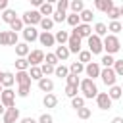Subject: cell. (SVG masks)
Here are the masks:
<instances>
[{"label": "cell", "instance_id": "obj_1", "mask_svg": "<svg viewBox=\"0 0 123 123\" xmlns=\"http://www.w3.org/2000/svg\"><path fill=\"white\" fill-rule=\"evenodd\" d=\"M79 90L83 92V98H85V100H86V98H96V96H98V86H96V83H94L92 79H88V77L81 81Z\"/></svg>", "mask_w": 123, "mask_h": 123}, {"label": "cell", "instance_id": "obj_2", "mask_svg": "<svg viewBox=\"0 0 123 123\" xmlns=\"http://www.w3.org/2000/svg\"><path fill=\"white\" fill-rule=\"evenodd\" d=\"M104 50H106V54H110V56L117 54V52L121 50L119 38H117L115 35H110V33H108V37H104Z\"/></svg>", "mask_w": 123, "mask_h": 123}, {"label": "cell", "instance_id": "obj_3", "mask_svg": "<svg viewBox=\"0 0 123 123\" xmlns=\"http://www.w3.org/2000/svg\"><path fill=\"white\" fill-rule=\"evenodd\" d=\"M21 19H23L25 27H35V25H40L42 15H40V12H38V10H27V12L21 15Z\"/></svg>", "mask_w": 123, "mask_h": 123}, {"label": "cell", "instance_id": "obj_4", "mask_svg": "<svg viewBox=\"0 0 123 123\" xmlns=\"http://www.w3.org/2000/svg\"><path fill=\"white\" fill-rule=\"evenodd\" d=\"M88 52H90L92 56L102 54V52H104V38H100V37H96V35L92 33V37L88 38Z\"/></svg>", "mask_w": 123, "mask_h": 123}, {"label": "cell", "instance_id": "obj_5", "mask_svg": "<svg viewBox=\"0 0 123 123\" xmlns=\"http://www.w3.org/2000/svg\"><path fill=\"white\" fill-rule=\"evenodd\" d=\"M44 58H46V54L40 48H37V50H31V54L27 56V62H29L31 67H40L44 63Z\"/></svg>", "mask_w": 123, "mask_h": 123}, {"label": "cell", "instance_id": "obj_6", "mask_svg": "<svg viewBox=\"0 0 123 123\" xmlns=\"http://www.w3.org/2000/svg\"><path fill=\"white\" fill-rule=\"evenodd\" d=\"M81 44H83V38L71 29V33H69V40H67V48H69V52H71V54H79V52H81Z\"/></svg>", "mask_w": 123, "mask_h": 123}, {"label": "cell", "instance_id": "obj_7", "mask_svg": "<svg viewBox=\"0 0 123 123\" xmlns=\"http://www.w3.org/2000/svg\"><path fill=\"white\" fill-rule=\"evenodd\" d=\"M100 79L106 86H113L115 81H117V75L113 71V67H102V73H100Z\"/></svg>", "mask_w": 123, "mask_h": 123}, {"label": "cell", "instance_id": "obj_8", "mask_svg": "<svg viewBox=\"0 0 123 123\" xmlns=\"http://www.w3.org/2000/svg\"><path fill=\"white\" fill-rule=\"evenodd\" d=\"M15 90L13 88H4V92H2V96H0V102L6 106V108H13L15 106Z\"/></svg>", "mask_w": 123, "mask_h": 123}, {"label": "cell", "instance_id": "obj_9", "mask_svg": "<svg viewBox=\"0 0 123 123\" xmlns=\"http://www.w3.org/2000/svg\"><path fill=\"white\" fill-rule=\"evenodd\" d=\"M85 73H86V77L88 79H96V77H100V73H102V65L98 63V62H90V63H86L85 65Z\"/></svg>", "mask_w": 123, "mask_h": 123}, {"label": "cell", "instance_id": "obj_10", "mask_svg": "<svg viewBox=\"0 0 123 123\" xmlns=\"http://www.w3.org/2000/svg\"><path fill=\"white\" fill-rule=\"evenodd\" d=\"M111 98H110V94L108 92H98V96H96V106L100 108V110H111Z\"/></svg>", "mask_w": 123, "mask_h": 123}, {"label": "cell", "instance_id": "obj_11", "mask_svg": "<svg viewBox=\"0 0 123 123\" xmlns=\"http://www.w3.org/2000/svg\"><path fill=\"white\" fill-rule=\"evenodd\" d=\"M19 121V108H6V113L2 115V123H17Z\"/></svg>", "mask_w": 123, "mask_h": 123}, {"label": "cell", "instance_id": "obj_12", "mask_svg": "<svg viewBox=\"0 0 123 123\" xmlns=\"http://www.w3.org/2000/svg\"><path fill=\"white\" fill-rule=\"evenodd\" d=\"M73 31H75V33H77V35H79L81 38H86V40H88V38L92 37V31H94V29H92V25L81 23V25H79V27H75Z\"/></svg>", "mask_w": 123, "mask_h": 123}, {"label": "cell", "instance_id": "obj_13", "mask_svg": "<svg viewBox=\"0 0 123 123\" xmlns=\"http://www.w3.org/2000/svg\"><path fill=\"white\" fill-rule=\"evenodd\" d=\"M38 37H40V33L37 31V27H25V29H23V38H25L27 44L38 40Z\"/></svg>", "mask_w": 123, "mask_h": 123}, {"label": "cell", "instance_id": "obj_14", "mask_svg": "<svg viewBox=\"0 0 123 123\" xmlns=\"http://www.w3.org/2000/svg\"><path fill=\"white\" fill-rule=\"evenodd\" d=\"M31 75H29V71H15V83L19 85V86H31Z\"/></svg>", "mask_w": 123, "mask_h": 123}, {"label": "cell", "instance_id": "obj_15", "mask_svg": "<svg viewBox=\"0 0 123 123\" xmlns=\"http://www.w3.org/2000/svg\"><path fill=\"white\" fill-rule=\"evenodd\" d=\"M38 42H40L42 46H46V48H48V46H54V44H56V37H54L52 33H42V31H40Z\"/></svg>", "mask_w": 123, "mask_h": 123}, {"label": "cell", "instance_id": "obj_16", "mask_svg": "<svg viewBox=\"0 0 123 123\" xmlns=\"http://www.w3.org/2000/svg\"><path fill=\"white\" fill-rule=\"evenodd\" d=\"M38 88H40L42 92H46V94H50V92L54 90V81H52L50 77H42V79L38 81Z\"/></svg>", "mask_w": 123, "mask_h": 123}, {"label": "cell", "instance_id": "obj_17", "mask_svg": "<svg viewBox=\"0 0 123 123\" xmlns=\"http://www.w3.org/2000/svg\"><path fill=\"white\" fill-rule=\"evenodd\" d=\"M94 8L100 10V12H104V13H108L113 8V2L111 0H94Z\"/></svg>", "mask_w": 123, "mask_h": 123}, {"label": "cell", "instance_id": "obj_18", "mask_svg": "<svg viewBox=\"0 0 123 123\" xmlns=\"http://www.w3.org/2000/svg\"><path fill=\"white\" fill-rule=\"evenodd\" d=\"M0 17H2V21H4V23H8V25H12V23H13L15 19H17V13H15V10H12V8H8L6 12H2V15H0Z\"/></svg>", "mask_w": 123, "mask_h": 123}, {"label": "cell", "instance_id": "obj_19", "mask_svg": "<svg viewBox=\"0 0 123 123\" xmlns=\"http://www.w3.org/2000/svg\"><path fill=\"white\" fill-rule=\"evenodd\" d=\"M15 54H17V58H27V56L31 54L29 44H27V42H19V44L15 46Z\"/></svg>", "mask_w": 123, "mask_h": 123}, {"label": "cell", "instance_id": "obj_20", "mask_svg": "<svg viewBox=\"0 0 123 123\" xmlns=\"http://www.w3.org/2000/svg\"><path fill=\"white\" fill-rule=\"evenodd\" d=\"M54 54L58 56V60H60V62H65V60L71 56V52H69V48H67V46H56Z\"/></svg>", "mask_w": 123, "mask_h": 123}, {"label": "cell", "instance_id": "obj_21", "mask_svg": "<svg viewBox=\"0 0 123 123\" xmlns=\"http://www.w3.org/2000/svg\"><path fill=\"white\" fill-rule=\"evenodd\" d=\"M42 104H44V108H56V106H58V96H56L54 92H50V94H44V98H42Z\"/></svg>", "mask_w": 123, "mask_h": 123}, {"label": "cell", "instance_id": "obj_22", "mask_svg": "<svg viewBox=\"0 0 123 123\" xmlns=\"http://www.w3.org/2000/svg\"><path fill=\"white\" fill-rule=\"evenodd\" d=\"M38 12H40L42 17H50V15H54V6H52V2H44V4L38 8Z\"/></svg>", "mask_w": 123, "mask_h": 123}, {"label": "cell", "instance_id": "obj_23", "mask_svg": "<svg viewBox=\"0 0 123 123\" xmlns=\"http://www.w3.org/2000/svg\"><path fill=\"white\" fill-rule=\"evenodd\" d=\"M56 42L60 46H67V40H69V33L67 31H56Z\"/></svg>", "mask_w": 123, "mask_h": 123}, {"label": "cell", "instance_id": "obj_24", "mask_svg": "<svg viewBox=\"0 0 123 123\" xmlns=\"http://www.w3.org/2000/svg\"><path fill=\"white\" fill-rule=\"evenodd\" d=\"M15 83V75L10 73V71H4V79H2V86L4 88H12Z\"/></svg>", "mask_w": 123, "mask_h": 123}, {"label": "cell", "instance_id": "obj_25", "mask_svg": "<svg viewBox=\"0 0 123 123\" xmlns=\"http://www.w3.org/2000/svg\"><path fill=\"white\" fill-rule=\"evenodd\" d=\"M69 10H71V13H81L85 10V2L83 0H71L69 2Z\"/></svg>", "mask_w": 123, "mask_h": 123}, {"label": "cell", "instance_id": "obj_26", "mask_svg": "<svg viewBox=\"0 0 123 123\" xmlns=\"http://www.w3.org/2000/svg\"><path fill=\"white\" fill-rule=\"evenodd\" d=\"M40 29H42V33H52V29H54V19H52V17H42Z\"/></svg>", "mask_w": 123, "mask_h": 123}, {"label": "cell", "instance_id": "obj_27", "mask_svg": "<svg viewBox=\"0 0 123 123\" xmlns=\"http://www.w3.org/2000/svg\"><path fill=\"white\" fill-rule=\"evenodd\" d=\"M108 94H110V98H111V100H119V98L123 96V88H121L119 85H113V86H110Z\"/></svg>", "mask_w": 123, "mask_h": 123}, {"label": "cell", "instance_id": "obj_28", "mask_svg": "<svg viewBox=\"0 0 123 123\" xmlns=\"http://www.w3.org/2000/svg\"><path fill=\"white\" fill-rule=\"evenodd\" d=\"M108 31H110V35H115V37H117V33L123 31V23H121V21H110Z\"/></svg>", "mask_w": 123, "mask_h": 123}, {"label": "cell", "instance_id": "obj_29", "mask_svg": "<svg viewBox=\"0 0 123 123\" xmlns=\"http://www.w3.org/2000/svg\"><path fill=\"white\" fill-rule=\"evenodd\" d=\"M54 75H56V77H62V79H67V75H69V67H67V65H63V63L56 65Z\"/></svg>", "mask_w": 123, "mask_h": 123}, {"label": "cell", "instance_id": "obj_30", "mask_svg": "<svg viewBox=\"0 0 123 123\" xmlns=\"http://www.w3.org/2000/svg\"><path fill=\"white\" fill-rule=\"evenodd\" d=\"M79 17H81V23H86V25H90V21H92V17H94V13H92V10H83L81 13H79Z\"/></svg>", "mask_w": 123, "mask_h": 123}, {"label": "cell", "instance_id": "obj_31", "mask_svg": "<svg viewBox=\"0 0 123 123\" xmlns=\"http://www.w3.org/2000/svg\"><path fill=\"white\" fill-rule=\"evenodd\" d=\"M94 35L100 37V38L102 37H108V25L106 23H96L94 25Z\"/></svg>", "mask_w": 123, "mask_h": 123}, {"label": "cell", "instance_id": "obj_32", "mask_svg": "<svg viewBox=\"0 0 123 123\" xmlns=\"http://www.w3.org/2000/svg\"><path fill=\"white\" fill-rule=\"evenodd\" d=\"M15 69H17V71H29L31 65H29L27 58H17V60H15Z\"/></svg>", "mask_w": 123, "mask_h": 123}, {"label": "cell", "instance_id": "obj_33", "mask_svg": "<svg viewBox=\"0 0 123 123\" xmlns=\"http://www.w3.org/2000/svg\"><path fill=\"white\" fill-rule=\"evenodd\" d=\"M77 62H81L83 65H86V63H90V62H92V54H90L88 50H81V52H79V60H77Z\"/></svg>", "mask_w": 123, "mask_h": 123}, {"label": "cell", "instance_id": "obj_34", "mask_svg": "<svg viewBox=\"0 0 123 123\" xmlns=\"http://www.w3.org/2000/svg\"><path fill=\"white\" fill-rule=\"evenodd\" d=\"M44 63H48V65H52V67H56V65H60V60H58V56H56L54 52H46V58H44Z\"/></svg>", "mask_w": 123, "mask_h": 123}, {"label": "cell", "instance_id": "obj_35", "mask_svg": "<svg viewBox=\"0 0 123 123\" xmlns=\"http://www.w3.org/2000/svg\"><path fill=\"white\" fill-rule=\"evenodd\" d=\"M83 71H85V65H83L81 62H73V63L69 65V73H73V75H77V77H79Z\"/></svg>", "mask_w": 123, "mask_h": 123}, {"label": "cell", "instance_id": "obj_36", "mask_svg": "<svg viewBox=\"0 0 123 123\" xmlns=\"http://www.w3.org/2000/svg\"><path fill=\"white\" fill-rule=\"evenodd\" d=\"M67 23L75 29V27H79L81 25V17H79V13H67Z\"/></svg>", "mask_w": 123, "mask_h": 123}, {"label": "cell", "instance_id": "obj_37", "mask_svg": "<svg viewBox=\"0 0 123 123\" xmlns=\"http://www.w3.org/2000/svg\"><path fill=\"white\" fill-rule=\"evenodd\" d=\"M23 29H25V23H23V19H21V17H17V19L10 25V31H13V33H17V31H21V33H23Z\"/></svg>", "mask_w": 123, "mask_h": 123}, {"label": "cell", "instance_id": "obj_38", "mask_svg": "<svg viewBox=\"0 0 123 123\" xmlns=\"http://www.w3.org/2000/svg\"><path fill=\"white\" fill-rule=\"evenodd\" d=\"M77 92H79V86H77V85H65V96H67V98L79 96Z\"/></svg>", "mask_w": 123, "mask_h": 123}, {"label": "cell", "instance_id": "obj_39", "mask_svg": "<svg viewBox=\"0 0 123 123\" xmlns=\"http://www.w3.org/2000/svg\"><path fill=\"white\" fill-rule=\"evenodd\" d=\"M100 63H102L104 67H113L115 58H113V56H110V54H104V56H102V60H100Z\"/></svg>", "mask_w": 123, "mask_h": 123}, {"label": "cell", "instance_id": "obj_40", "mask_svg": "<svg viewBox=\"0 0 123 123\" xmlns=\"http://www.w3.org/2000/svg\"><path fill=\"white\" fill-rule=\"evenodd\" d=\"M29 75H31V79H33V81H37V83L44 77V75H42V71H40V67H31V69H29Z\"/></svg>", "mask_w": 123, "mask_h": 123}, {"label": "cell", "instance_id": "obj_41", "mask_svg": "<svg viewBox=\"0 0 123 123\" xmlns=\"http://www.w3.org/2000/svg\"><path fill=\"white\" fill-rule=\"evenodd\" d=\"M71 108H75V111L81 110V108H85V98H83V96H75V98H71Z\"/></svg>", "mask_w": 123, "mask_h": 123}, {"label": "cell", "instance_id": "obj_42", "mask_svg": "<svg viewBox=\"0 0 123 123\" xmlns=\"http://www.w3.org/2000/svg\"><path fill=\"white\" fill-rule=\"evenodd\" d=\"M108 17L111 19V21H119V17H121V12H119V6H113L110 12H108Z\"/></svg>", "mask_w": 123, "mask_h": 123}, {"label": "cell", "instance_id": "obj_43", "mask_svg": "<svg viewBox=\"0 0 123 123\" xmlns=\"http://www.w3.org/2000/svg\"><path fill=\"white\" fill-rule=\"evenodd\" d=\"M52 19H54V23H63V21H67V12H54Z\"/></svg>", "mask_w": 123, "mask_h": 123}, {"label": "cell", "instance_id": "obj_44", "mask_svg": "<svg viewBox=\"0 0 123 123\" xmlns=\"http://www.w3.org/2000/svg\"><path fill=\"white\" fill-rule=\"evenodd\" d=\"M90 115H92V111H90V108H86V106L81 108V110H77V117H79V119H88Z\"/></svg>", "mask_w": 123, "mask_h": 123}, {"label": "cell", "instance_id": "obj_45", "mask_svg": "<svg viewBox=\"0 0 123 123\" xmlns=\"http://www.w3.org/2000/svg\"><path fill=\"white\" fill-rule=\"evenodd\" d=\"M69 10V0H58L56 2V12H67Z\"/></svg>", "mask_w": 123, "mask_h": 123}, {"label": "cell", "instance_id": "obj_46", "mask_svg": "<svg viewBox=\"0 0 123 123\" xmlns=\"http://www.w3.org/2000/svg\"><path fill=\"white\" fill-rule=\"evenodd\" d=\"M0 46H10V31H0Z\"/></svg>", "mask_w": 123, "mask_h": 123}, {"label": "cell", "instance_id": "obj_47", "mask_svg": "<svg viewBox=\"0 0 123 123\" xmlns=\"http://www.w3.org/2000/svg\"><path fill=\"white\" fill-rule=\"evenodd\" d=\"M113 71H115L117 77H123V60H115V63H113Z\"/></svg>", "mask_w": 123, "mask_h": 123}, {"label": "cell", "instance_id": "obj_48", "mask_svg": "<svg viewBox=\"0 0 123 123\" xmlns=\"http://www.w3.org/2000/svg\"><path fill=\"white\" fill-rule=\"evenodd\" d=\"M54 69H56V67H52V65H48V63H42V65H40V71H42V75H44V77L52 75V73H54Z\"/></svg>", "mask_w": 123, "mask_h": 123}, {"label": "cell", "instance_id": "obj_49", "mask_svg": "<svg viewBox=\"0 0 123 123\" xmlns=\"http://www.w3.org/2000/svg\"><path fill=\"white\" fill-rule=\"evenodd\" d=\"M31 92V86H17V96L19 98H27Z\"/></svg>", "mask_w": 123, "mask_h": 123}, {"label": "cell", "instance_id": "obj_50", "mask_svg": "<svg viewBox=\"0 0 123 123\" xmlns=\"http://www.w3.org/2000/svg\"><path fill=\"white\" fill-rule=\"evenodd\" d=\"M65 81H67V85H77V86H79V85H81V79H79V77H77V75H73V73H69V75H67V79H65Z\"/></svg>", "mask_w": 123, "mask_h": 123}, {"label": "cell", "instance_id": "obj_51", "mask_svg": "<svg viewBox=\"0 0 123 123\" xmlns=\"http://www.w3.org/2000/svg\"><path fill=\"white\" fill-rule=\"evenodd\" d=\"M38 123H54V117H52L50 113H42V115L38 117Z\"/></svg>", "mask_w": 123, "mask_h": 123}, {"label": "cell", "instance_id": "obj_52", "mask_svg": "<svg viewBox=\"0 0 123 123\" xmlns=\"http://www.w3.org/2000/svg\"><path fill=\"white\" fill-rule=\"evenodd\" d=\"M19 42H17V33H13V31H10V46H17Z\"/></svg>", "mask_w": 123, "mask_h": 123}, {"label": "cell", "instance_id": "obj_53", "mask_svg": "<svg viewBox=\"0 0 123 123\" xmlns=\"http://www.w3.org/2000/svg\"><path fill=\"white\" fill-rule=\"evenodd\" d=\"M19 123H38V119H33V117H23Z\"/></svg>", "mask_w": 123, "mask_h": 123}, {"label": "cell", "instance_id": "obj_54", "mask_svg": "<svg viewBox=\"0 0 123 123\" xmlns=\"http://www.w3.org/2000/svg\"><path fill=\"white\" fill-rule=\"evenodd\" d=\"M0 10H2V12L8 10V0H0Z\"/></svg>", "mask_w": 123, "mask_h": 123}, {"label": "cell", "instance_id": "obj_55", "mask_svg": "<svg viewBox=\"0 0 123 123\" xmlns=\"http://www.w3.org/2000/svg\"><path fill=\"white\" fill-rule=\"evenodd\" d=\"M31 4H33V6H37V8H40L44 2H42V0H31Z\"/></svg>", "mask_w": 123, "mask_h": 123}, {"label": "cell", "instance_id": "obj_56", "mask_svg": "<svg viewBox=\"0 0 123 123\" xmlns=\"http://www.w3.org/2000/svg\"><path fill=\"white\" fill-rule=\"evenodd\" d=\"M111 123H123V117H119V115H117V117H113V119H111Z\"/></svg>", "mask_w": 123, "mask_h": 123}, {"label": "cell", "instance_id": "obj_57", "mask_svg": "<svg viewBox=\"0 0 123 123\" xmlns=\"http://www.w3.org/2000/svg\"><path fill=\"white\" fill-rule=\"evenodd\" d=\"M4 113H6V106L0 102V115H4Z\"/></svg>", "mask_w": 123, "mask_h": 123}, {"label": "cell", "instance_id": "obj_58", "mask_svg": "<svg viewBox=\"0 0 123 123\" xmlns=\"http://www.w3.org/2000/svg\"><path fill=\"white\" fill-rule=\"evenodd\" d=\"M2 79H4V71H0V85H2Z\"/></svg>", "mask_w": 123, "mask_h": 123}, {"label": "cell", "instance_id": "obj_59", "mask_svg": "<svg viewBox=\"0 0 123 123\" xmlns=\"http://www.w3.org/2000/svg\"><path fill=\"white\" fill-rule=\"evenodd\" d=\"M119 12H121V17H123V4L119 6Z\"/></svg>", "mask_w": 123, "mask_h": 123}, {"label": "cell", "instance_id": "obj_60", "mask_svg": "<svg viewBox=\"0 0 123 123\" xmlns=\"http://www.w3.org/2000/svg\"><path fill=\"white\" fill-rule=\"evenodd\" d=\"M2 92H4V86H2V85H0V96H2Z\"/></svg>", "mask_w": 123, "mask_h": 123}, {"label": "cell", "instance_id": "obj_61", "mask_svg": "<svg viewBox=\"0 0 123 123\" xmlns=\"http://www.w3.org/2000/svg\"><path fill=\"white\" fill-rule=\"evenodd\" d=\"M121 88H123V85H121Z\"/></svg>", "mask_w": 123, "mask_h": 123}]
</instances>
